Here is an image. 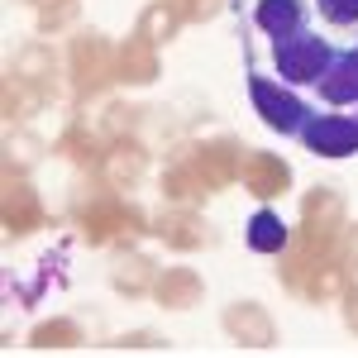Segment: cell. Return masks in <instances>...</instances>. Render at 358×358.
<instances>
[{"instance_id":"obj_1","label":"cell","mask_w":358,"mask_h":358,"mask_svg":"<svg viewBox=\"0 0 358 358\" xmlns=\"http://www.w3.org/2000/svg\"><path fill=\"white\" fill-rule=\"evenodd\" d=\"M77 229H82V239L91 248L129 244V239H138V234H153V215H143L134 201L106 192V196H96V201H86V206H82Z\"/></svg>"},{"instance_id":"obj_2","label":"cell","mask_w":358,"mask_h":358,"mask_svg":"<svg viewBox=\"0 0 358 358\" xmlns=\"http://www.w3.org/2000/svg\"><path fill=\"white\" fill-rule=\"evenodd\" d=\"M67 77H72L77 101H96L115 82V43L106 34H96V29L77 34L72 48H67Z\"/></svg>"},{"instance_id":"obj_3","label":"cell","mask_w":358,"mask_h":358,"mask_svg":"<svg viewBox=\"0 0 358 358\" xmlns=\"http://www.w3.org/2000/svg\"><path fill=\"white\" fill-rule=\"evenodd\" d=\"M244 143L229 134H215V138H196L187 143L177 158H187V163L201 172V182L210 187V192H229L234 182H239V172H244Z\"/></svg>"},{"instance_id":"obj_4","label":"cell","mask_w":358,"mask_h":358,"mask_svg":"<svg viewBox=\"0 0 358 358\" xmlns=\"http://www.w3.org/2000/svg\"><path fill=\"white\" fill-rule=\"evenodd\" d=\"M273 62H277V72H282V82H320L325 72H330V43L320 38V34H292V38H277V48H273Z\"/></svg>"},{"instance_id":"obj_5","label":"cell","mask_w":358,"mask_h":358,"mask_svg":"<svg viewBox=\"0 0 358 358\" xmlns=\"http://www.w3.org/2000/svg\"><path fill=\"white\" fill-rule=\"evenodd\" d=\"M0 224H5V239H29V234H38V229L48 224V210H43L38 192L29 187V177H24V172H15V167H5Z\"/></svg>"},{"instance_id":"obj_6","label":"cell","mask_w":358,"mask_h":358,"mask_svg":"<svg viewBox=\"0 0 358 358\" xmlns=\"http://www.w3.org/2000/svg\"><path fill=\"white\" fill-rule=\"evenodd\" d=\"M153 239H163L177 253H196V248H210L220 234L196 206H167L163 215H153Z\"/></svg>"},{"instance_id":"obj_7","label":"cell","mask_w":358,"mask_h":358,"mask_svg":"<svg viewBox=\"0 0 358 358\" xmlns=\"http://www.w3.org/2000/svg\"><path fill=\"white\" fill-rule=\"evenodd\" d=\"M248 101H253V115H258L268 129H277V134H296V129L306 124V106L282 82L248 77Z\"/></svg>"},{"instance_id":"obj_8","label":"cell","mask_w":358,"mask_h":358,"mask_svg":"<svg viewBox=\"0 0 358 358\" xmlns=\"http://www.w3.org/2000/svg\"><path fill=\"white\" fill-rule=\"evenodd\" d=\"M239 182H244V192L253 196V201L268 206V201L292 192V163H287L282 153H268V148H248Z\"/></svg>"},{"instance_id":"obj_9","label":"cell","mask_w":358,"mask_h":358,"mask_svg":"<svg viewBox=\"0 0 358 358\" xmlns=\"http://www.w3.org/2000/svg\"><path fill=\"white\" fill-rule=\"evenodd\" d=\"M301 138L315 158L339 163V158L358 153V120H349V115H310L301 124Z\"/></svg>"},{"instance_id":"obj_10","label":"cell","mask_w":358,"mask_h":358,"mask_svg":"<svg viewBox=\"0 0 358 358\" xmlns=\"http://www.w3.org/2000/svg\"><path fill=\"white\" fill-rule=\"evenodd\" d=\"M220 330L229 334L239 349H273V344H277V320L268 315V306H258V301L224 306Z\"/></svg>"},{"instance_id":"obj_11","label":"cell","mask_w":358,"mask_h":358,"mask_svg":"<svg viewBox=\"0 0 358 358\" xmlns=\"http://www.w3.org/2000/svg\"><path fill=\"white\" fill-rule=\"evenodd\" d=\"M158 77H163L158 43H148V38L134 29V34L115 48V82H120V86H153Z\"/></svg>"},{"instance_id":"obj_12","label":"cell","mask_w":358,"mask_h":358,"mask_svg":"<svg viewBox=\"0 0 358 358\" xmlns=\"http://www.w3.org/2000/svg\"><path fill=\"white\" fill-rule=\"evenodd\" d=\"M143 167H148V148L134 134H120L106 143V158H101L96 172H101V182L110 192H124V187H134L138 177H143Z\"/></svg>"},{"instance_id":"obj_13","label":"cell","mask_w":358,"mask_h":358,"mask_svg":"<svg viewBox=\"0 0 358 358\" xmlns=\"http://www.w3.org/2000/svg\"><path fill=\"white\" fill-rule=\"evenodd\" d=\"M10 72L20 77V82L38 96V101H57V57L48 43H24L20 53H15V62H10Z\"/></svg>"},{"instance_id":"obj_14","label":"cell","mask_w":358,"mask_h":358,"mask_svg":"<svg viewBox=\"0 0 358 358\" xmlns=\"http://www.w3.org/2000/svg\"><path fill=\"white\" fill-rule=\"evenodd\" d=\"M206 296V282L196 268H158V282H153V301L163 310H192Z\"/></svg>"},{"instance_id":"obj_15","label":"cell","mask_w":358,"mask_h":358,"mask_svg":"<svg viewBox=\"0 0 358 358\" xmlns=\"http://www.w3.org/2000/svg\"><path fill=\"white\" fill-rule=\"evenodd\" d=\"M153 282H158V268H153V258L148 253H120L110 263V287L120 292V296H129V301H138V296H153Z\"/></svg>"},{"instance_id":"obj_16","label":"cell","mask_w":358,"mask_h":358,"mask_svg":"<svg viewBox=\"0 0 358 358\" xmlns=\"http://www.w3.org/2000/svg\"><path fill=\"white\" fill-rule=\"evenodd\" d=\"M349 282H354V277H349V268H344V258L330 253V258H320V263L306 273V282H301V292H296V296L310 301V306H325V301H339Z\"/></svg>"},{"instance_id":"obj_17","label":"cell","mask_w":358,"mask_h":358,"mask_svg":"<svg viewBox=\"0 0 358 358\" xmlns=\"http://www.w3.org/2000/svg\"><path fill=\"white\" fill-rule=\"evenodd\" d=\"M187 24V15H182V0H148L143 10H138V34L148 38V43H172L177 38V29Z\"/></svg>"},{"instance_id":"obj_18","label":"cell","mask_w":358,"mask_h":358,"mask_svg":"<svg viewBox=\"0 0 358 358\" xmlns=\"http://www.w3.org/2000/svg\"><path fill=\"white\" fill-rule=\"evenodd\" d=\"M82 344H86V334L72 315L38 320V325L29 330V349H38V354H67V349H82Z\"/></svg>"},{"instance_id":"obj_19","label":"cell","mask_w":358,"mask_h":358,"mask_svg":"<svg viewBox=\"0 0 358 358\" xmlns=\"http://www.w3.org/2000/svg\"><path fill=\"white\" fill-rule=\"evenodd\" d=\"M301 20H306V0H258L253 5V24L273 38L301 34Z\"/></svg>"},{"instance_id":"obj_20","label":"cell","mask_w":358,"mask_h":358,"mask_svg":"<svg viewBox=\"0 0 358 358\" xmlns=\"http://www.w3.org/2000/svg\"><path fill=\"white\" fill-rule=\"evenodd\" d=\"M244 239L253 253H268V258H277L282 248L292 244V229H287V220L277 215L273 206H263V210H253V220L244 224Z\"/></svg>"},{"instance_id":"obj_21","label":"cell","mask_w":358,"mask_h":358,"mask_svg":"<svg viewBox=\"0 0 358 358\" xmlns=\"http://www.w3.org/2000/svg\"><path fill=\"white\" fill-rule=\"evenodd\" d=\"M106 143H110V138H101L91 124H82V120H77V124H67V129H62V138L53 143V153L72 158L77 167H101V158H106Z\"/></svg>"},{"instance_id":"obj_22","label":"cell","mask_w":358,"mask_h":358,"mask_svg":"<svg viewBox=\"0 0 358 358\" xmlns=\"http://www.w3.org/2000/svg\"><path fill=\"white\" fill-rule=\"evenodd\" d=\"M158 187H163L167 206H201L206 196H215L210 187H206V182H201V172H196V167L187 163V158H177V163L167 167V172H163V182H158Z\"/></svg>"},{"instance_id":"obj_23","label":"cell","mask_w":358,"mask_h":358,"mask_svg":"<svg viewBox=\"0 0 358 358\" xmlns=\"http://www.w3.org/2000/svg\"><path fill=\"white\" fill-rule=\"evenodd\" d=\"M34 106H43V101H38V96H34V91L15 77V72H10V77H5V106H0V110H5V124L29 120V110H34Z\"/></svg>"},{"instance_id":"obj_24","label":"cell","mask_w":358,"mask_h":358,"mask_svg":"<svg viewBox=\"0 0 358 358\" xmlns=\"http://www.w3.org/2000/svg\"><path fill=\"white\" fill-rule=\"evenodd\" d=\"M77 15H82V5H77V0L48 5V10H38V34H43V38H48V34H62V29L77 24Z\"/></svg>"},{"instance_id":"obj_25","label":"cell","mask_w":358,"mask_h":358,"mask_svg":"<svg viewBox=\"0 0 358 358\" xmlns=\"http://www.w3.org/2000/svg\"><path fill=\"white\" fill-rule=\"evenodd\" d=\"M106 349H115V354H143V349H167V339L153 330H129V334H115Z\"/></svg>"},{"instance_id":"obj_26","label":"cell","mask_w":358,"mask_h":358,"mask_svg":"<svg viewBox=\"0 0 358 358\" xmlns=\"http://www.w3.org/2000/svg\"><path fill=\"white\" fill-rule=\"evenodd\" d=\"M315 5H320V15H325L330 24H339V29L358 24V0H315Z\"/></svg>"},{"instance_id":"obj_27","label":"cell","mask_w":358,"mask_h":358,"mask_svg":"<svg viewBox=\"0 0 358 358\" xmlns=\"http://www.w3.org/2000/svg\"><path fill=\"white\" fill-rule=\"evenodd\" d=\"M220 10H224V0H182L187 24H206V20H215Z\"/></svg>"},{"instance_id":"obj_28","label":"cell","mask_w":358,"mask_h":358,"mask_svg":"<svg viewBox=\"0 0 358 358\" xmlns=\"http://www.w3.org/2000/svg\"><path fill=\"white\" fill-rule=\"evenodd\" d=\"M339 258H344L349 277H358V224H344V239H339Z\"/></svg>"},{"instance_id":"obj_29","label":"cell","mask_w":358,"mask_h":358,"mask_svg":"<svg viewBox=\"0 0 358 358\" xmlns=\"http://www.w3.org/2000/svg\"><path fill=\"white\" fill-rule=\"evenodd\" d=\"M339 306H344V325H349V330L358 334V282H349V287H344Z\"/></svg>"},{"instance_id":"obj_30","label":"cell","mask_w":358,"mask_h":358,"mask_svg":"<svg viewBox=\"0 0 358 358\" xmlns=\"http://www.w3.org/2000/svg\"><path fill=\"white\" fill-rule=\"evenodd\" d=\"M34 10H48V5H62V0H29Z\"/></svg>"}]
</instances>
